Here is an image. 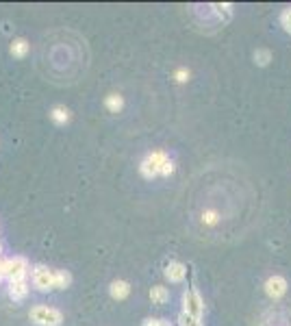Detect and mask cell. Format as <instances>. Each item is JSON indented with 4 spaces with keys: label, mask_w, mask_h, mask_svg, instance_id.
Wrapping results in <instances>:
<instances>
[{
    "label": "cell",
    "mask_w": 291,
    "mask_h": 326,
    "mask_svg": "<svg viewBox=\"0 0 291 326\" xmlns=\"http://www.w3.org/2000/svg\"><path fill=\"white\" fill-rule=\"evenodd\" d=\"M265 293L269 298H274V300L282 298L287 293V280L282 276H269L265 280Z\"/></svg>",
    "instance_id": "cell-5"
},
{
    "label": "cell",
    "mask_w": 291,
    "mask_h": 326,
    "mask_svg": "<svg viewBox=\"0 0 291 326\" xmlns=\"http://www.w3.org/2000/svg\"><path fill=\"white\" fill-rule=\"evenodd\" d=\"M109 293L113 300H124V298H128V293H130V285L126 280H113L109 287Z\"/></svg>",
    "instance_id": "cell-9"
},
{
    "label": "cell",
    "mask_w": 291,
    "mask_h": 326,
    "mask_svg": "<svg viewBox=\"0 0 291 326\" xmlns=\"http://www.w3.org/2000/svg\"><path fill=\"white\" fill-rule=\"evenodd\" d=\"M31 322L37 326H61L63 313L46 304H37L31 309Z\"/></svg>",
    "instance_id": "cell-1"
},
{
    "label": "cell",
    "mask_w": 291,
    "mask_h": 326,
    "mask_svg": "<svg viewBox=\"0 0 291 326\" xmlns=\"http://www.w3.org/2000/svg\"><path fill=\"white\" fill-rule=\"evenodd\" d=\"M104 107H107L111 113H117V111L124 109V98L120 94H109L104 98Z\"/></svg>",
    "instance_id": "cell-12"
},
{
    "label": "cell",
    "mask_w": 291,
    "mask_h": 326,
    "mask_svg": "<svg viewBox=\"0 0 291 326\" xmlns=\"http://www.w3.org/2000/svg\"><path fill=\"white\" fill-rule=\"evenodd\" d=\"M72 283V276L70 272L65 270H55V289H65Z\"/></svg>",
    "instance_id": "cell-14"
},
{
    "label": "cell",
    "mask_w": 291,
    "mask_h": 326,
    "mask_svg": "<svg viewBox=\"0 0 291 326\" xmlns=\"http://www.w3.org/2000/svg\"><path fill=\"white\" fill-rule=\"evenodd\" d=\"M185 276H187V267H185L183 263L172 261V263L165 265V278H168L170 283H181Z\"/></svg>",
    "instance_id": "cell-6"
},
{
    "label": "cell",
    "mask_w": 291,
    "mask_h": 326,
    "mask_svg": "<svg viewBox=\"0 0 291 326\" xmlns=\"http://www.w3.org/2000/svg\"><path fill=\"white\" fill-rule=\"evenodd\" d=\"M178 324H181V326H202L200 319H194L191 315H187V313H181V317H178Z\"/></svg>",
    "instance_id": "cell-17"
},
{
    "label": "cell",
    "mask_w": 291,
    "mask_h": 326,
    "mask_svg": "<svg viewBox=\"0 0 291 326\" xmlns=\"http://www.w3.org/2000/svg\"><path fill=\"white\" fill-rule=\"evenodd\" d=\"M29 296V283L26 280H16V283H9V298L20 302Z\"/></svg>",
    "instance_id": "cell-8"
},
{
    "label": "cell",
    "mask_w": 291,
    "mask_h": 326,
    "mask_svg": "<svg viewBox=\"0 0 291 326\" xmlns=\"http://www.w3.org/2000/svg\"><path fill=\"white\" fill-rule=\"evenodd\" d=\"M143 326H172V324H170V322H165V319L148 317V319H143Z\"/></svg>",
    "instance_id": "cell-20"
},
{
    "label": "cell",
    "mask_w": 291,
    "mask_h": 326,
    "mask_svg": "<svg viewBox=\"0 0 291 326\" xmlns=\"http://www.w3.org/2000/svg\"><path fill=\"white\" fill-rule=\"evenodd\" d=\"M189 74H191V72H189L187 68H178V70L174 72L176 83H185V81H189Z\"/></svg>",
    "instance_id": "cell-19"
},
{
    "label": "cell",
    "mask_w": 291,
    "mask_h": 326,
    "mask_svg": "<svg viewBox=\"0 0 291 326\" xmlns=\"http://www.w3.org/2000/svg\"><path fill=\"white\" fill-rule=\"evenodd\" d=\"M213 11L220 16L222 22H228L233 18V5H213Z\"/></svg>",
    "instance_id": "cell-15"
},
{
    "label": "cell",
    "mask_w": 291,
    "mask_h": 326,
    "mask_svg": "<svg viewBox=\"0 0 291 326\" xmlns=\"http://www.w3.org/2000/svg\"><path fill=\"white\" fill-rule=\"evenodd\" d=\"M150 300H152V304H165L170 300V291H168V287H163V285H155L150 289Z\"/></svg>",
    "instance_id": "cell-11"
},
{
    "label": "cell",
    "mask_w": 291,
    "mask_h": 326,
    "mask_svg": "<svg viewBox=\"0 0 291 326\" xmlns=\"http://www.w3.org/2000/svg\"><path fill=\"white\" fill-rule=\"evenodd\" d=\"M143 161H148L152 170L157 172V176H161V170L165 168V163L170 161V156H168V152H163V150H155V152H150Z\"/></svg>",
    "instance_id": "cell-7"
},
{
    "label": "cell",
    "mask_w": 291,
    "mask_h": 326,
    "mask_svg": "<svg viewBox=\"0 0 291 326\" xmlns=\"http://www.w3.org/2000/svg\"><path fill=\"white\" fill-rule=\"evenodd\" d=\"M280 22L282 26H285V31L291 35V7H287L285 11H282V16H280Z\"/></svg>",
    "instance_id": "cell-18"
},
{
    "label": "cell",
    "mask_w": 291,
    "mask_h": 326,
    "mask_svg": "<svg viewBox=\"0 0 291 326\" xmlns=\"http://www.w3.org/2000/svg\"><path fill=\"white\" fill-rule=\"evenodd\" d=\"M254 61H256V65H267L269 61H272V52H269L267 48H259L254 52Z\"/></svg>",
    "instance_id": "cell-16"
},
{
    "label": "cell",
    "mask_w": 291,
    "mask_h": 326,
    "mask_svg": "<svg viewBox=\"0 0 291 326\" xmlns=\"http://www.w3.org/2000/svg\"><path fill=\"white\" fill-rule=\"evenodd\" d=\"M26 52H29V42H26V39H13L11 42V55L13 57H18V59H22Z\"/></svg>",
    "instance_id": "cell-13"
},
{
    "label": "cell",
    "mask_w": 291,
    "mask_h": 326,
    "mask_svg": "<svg viewBox=\"0 0 291 326\" xmlns=\"http://www.w3.org/2000/svg\"><path fill=\"white\" fill-rule=\"evenodd\" d=\"M31 276H33V285L39 291L55 289V270H48L46 265H35L31 270Z\"/></svg>",
    "instance_id": "cell-3"
},
{
    "label": "cell",
    "mask_w": 291,
    "mask_h": 326,
    "mask_svg": "<svg viewBox=\"0 0 291 326\" xmlns=\"http://www.w3.org/2000/svg\"><path fill=\"white\" fill-rule=\"evenodd\" d=\"M70 117H72V115H70V109L61 107V104H57V107L50 109V120L55 122V124H59V126H61V124H68Z\"/></svg>",
    "instance_id": "cell-10"
},
{
    "label": "cell",
    "mask_w": 291,
    "mask_h": 326,
    "mask_svg": "<svg viewBox=\"0 0 291 326\" xmlns=\"http://www.w3.org/2000/svg\"><path fill=\"white\" fill-rule=\"evenodd\" d=\"M183 313H187L194 319H200L202 313H204V302L200 298V293L196 289H187L183 296Z\"/></svg>",
    "instance_id": "cell-4"
},
{
    "label": "cell",
    "mask_w": 291,
    "mask_h": 326,
    "mask_svg": "<svg viewBox=\"0 0 291 326\" xmlns=\"http://www.w3.org/2000/svg\"><path fill=\"white\" fill-rule=\"evenodd\" d=\"M3 272L5 278L9 283H16V280H26L31 274V265L24 257H13V259H5L3 263Z\"/></svg>",
    "instance_id": "cell-2"
}]
</instances>
